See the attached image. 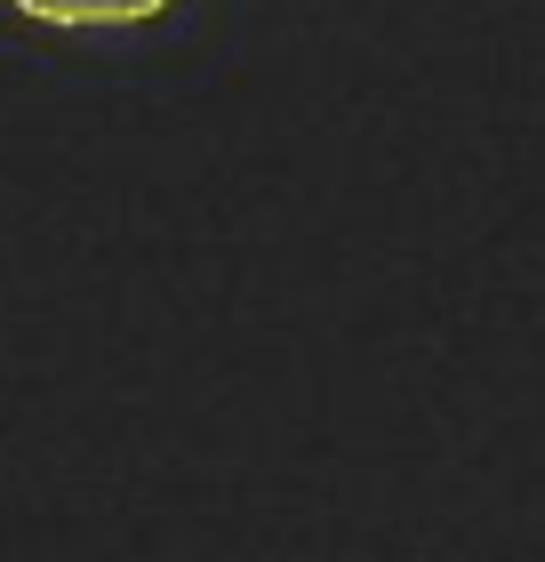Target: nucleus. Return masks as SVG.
Segmentation results:
<instances>
[{
    "mask_svg": "<svg viewBox=\"0 0 545 562\" xmlns=\"http://www.w3.org/2000/svg\"><path fill=\"white\" fill-rule=\"evenodd\" d=\"M16 9L41 24H137V16H161L169 0H16Z\"/></svg>",
    "mask_w": 545,
    "mask_h": 562,
    "instance_id": "f257e3e1",
    "label": "nucleus"
}]
</instances>
